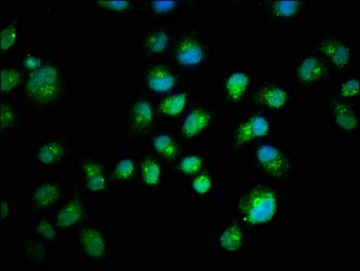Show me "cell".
<instances>
[{
    "instance_id": "1",
    "label": "cell",
    "mask_w": 360,
    "mask_h": 271,
    "mask_svg": "<svg viewBox=\"0 0 360 271\" xmlns=\"http://www.w3.org/2000/svg\"><path fill=\"white\" fill-rule=\"evenodd\" d=\"M72 94L65 62L58 53H51L39 70L27 75L18 100L30 112L32 124L39 127L49 117L61 112Z\"/></svg>"
},
{
    "instance_id": "2",
    "label": "cell",
    "mask_w": 360,
    "mask_h": 271,
    "mask_svg": "<svg viewBox=\"0 0 360 271\" xmlns=\"http://www.w3.org/2000/svg\"><path fill=\"white\" fill-rule=\"evenodd\" d=\"M233 216L250 233L263 232L276 225L286 213L283 189L264 179L255 180L233 197Z\"/></svg>"
},
{
    "instance_id": "3",
    "label": "cell",
    "mask_w": 360,
    "mask_h": 271,
    "mask_svg": "<svg viewBox=\"0 0 360 271\" xmlns=\"http://www.w3.org/2000/svg\"><path fill=\"white\" fill-rule=\"evenodd\" d=\"M216 58V49L204 28L191 23L183 25L167 60L191 80L210 70Z\"/></svg>"
},
{
    "instance_id": "4",
    "label": "cell",
    "mask_w": 360,
    "mask_h": 271,
    "mask_svg": "<svg viewBox=\"0 0 360 271\" xmlns=\"http://www.w3.org/2000/svg\"><path fill=\"white\" fill-rule=\"evenodd\" d=\"M245 156L252 172L282 189L292 187L298 178V157L277 138L257 144Z\"/></svg>"
},
{
    "instance_id": "5",
    "label": "cell",
    "mask_w": 360,
    "mask_h": 271,
    "mask_svg": "<svg viewBox=\"0 0 360 271\" xmlns=\"http://www.w3.org/2000/svg\"><path fill=\"white\" fill-rule=\"evenodd\" d=\"M276 119L257 110L249 108L244 115L233 121L227 131V154L239 159L257 144L277 138Z\"/></svg>"
},
{
    "instance_id": "6",
    "label": "cell",
    "mask_w": 360,
    "mask_h": 271,
    "mask_svg": "<svg viewBox=\"0 0 360 271\" xmlns=\"http://www.w3.org/2000/svg\"><path fill=\"white\" fill-rule=\"evenodd\" d=\"M72 253L86 263L108 265L113 257V246L106 220L94 216L75 229Z\"/></svg>"
},
{
    "instance_id": "7",
    "label": "cell",
    "mask_w": 360,
    "mask_h": 271,
    "mask_svg": "<svg viewBox=\"0 0 360 271\" xmlns=\"http://www.w3.org/2000/svg\"><path fill=\"white\" fill-rule=\"evenodd\" d=\"M160 124L156 100L137 91L123 109L120 140L125 146L142 144Z\"/></svg>"
},
{
    "instance_id": "8",
    "label": "cell",
    "mask_w": 360,
    "mask_h": 271,
    "mask_svg": "<svg viewBox=\"0 0 360 271\" xmlns=\"http://www.w3.org/2000/svg\"><path fill=\"white\" fill-rule=\"evenodd\" d=\"M309 48L327 62L337 77L355 72L359 62V47L336 28H325Z\"/></svg>"
},
{
    "instance_id": "9",
    "label": "cell",
    "mask_w": 360,
    "mask_h": 271,
    "mask_svg": "<svg viewBox=\"0 0 360 271\" xmlns=\"http://www.w3.org/2000/svg\"><path fill=\"white\" fill-rule=\"evenodd\" d=\"M224 119V109L219 103L200 98L178 122L172 125L187 147L203 143Z\"/></svg>"
},
{
    "instance_id": "10",
    "label": "cell",
    "mask_w": 360,
    "mask_h": 271,
    "mask_svg": "<svg viewBox=\"0 0 360 271\" xmlns=\"http://www.w3.org/2000/svg\"><path fill=\"white\" fill-rule=\"evenodd\" d=\"M74 168L65 166L58 174L47 176L34 183L28 191L23 216L34 218L51 213L68 194Z\"/></svg>"
},
{
    "instance_id": "11",
    "label": "cell",
    "mask_w": 360,
    "mask_h": 271,
    "mask_svg": "<svg viewBox=\"0 0 360 271\" xmlns=\"http://www.w3.org/2000/svg\"><path fill=\"white\" fill-rule=\"evenodd\" d=\"M289 77L295 86L306 96L333 86L337 77L333 69L317 53L307 48L293 62Z\"/></svg>"
},
{
    "instance_id": "12",
    "label": "cell",
    "mask_w": 360,
    "mask_h": 271,
    "mask_svg": "<svg viewBox=\"0 0 360 271\" xmlns=\"http://www.w3.org/2000/svg\"><path fill=\"white\" fill-rule=\"evenodd\" d=\"M137 91L158 100L194 81L185 77L169 60L141 65L138 71Z\"/></svg>"
},
{
    "instance_id": "13",
    "label": "cell",
    "mask_w": 360,
    "mask_h": 271,
    "mask_svg": "<svg viewBox=\"0 0 360 271\" xmlns=\"http://www.w3.org/2000/svg\"><path fill=\"white\" fill-rule=\"evenodd\" d=\"M110 164L103 157L79 150L75 157L74 176L88 197L115 201L117 191L110 183Z\"/></svg>"
},
{
    "instance_id": "14",
    "label": "cell",
    "mask_w": 360,
    "mask_h": 271,
    "mask_svg": "<svg viewBox=\"0 0 360 271\" xmlns=\"http://www.w3.org/2000/svg\"><path fill=\"white\" fill-rule=\"evenodd\" d=\"M258 83L252 69L238 65L227 67L217 80V99L224 110H242L248 107Z\"/></svg>"
},
{
    "instance_id": "15",
    "label": "cell",
    "mask_w": 360,
    "mask_h": 271,
    "mask_svg": "<svg viewBox=\"0 0 360 271\" xmlns=\"http://www.w3.org/2000/svg\"><path fill=\"white\" fill-rule=\"evenodd\" d=\"M78 151L75 134L49 133L34 145L27 162L46 171H56L75 159Z\"/></svg>"
},
{
    "instance_id": "16",
    "label": "cell",
    "mask_w": 360,
    "mask_h": 271,
    "mask_svg": "<svg viewBox=\"0 0 360 271\" xmlns=\"http://www.w3.org/2000/svg\"><path fill=\"white\" fill-rule=\"evenodd\" d=\"M298 100V94L290 85L276 79H262L255 86L248 107L276 119L285 115Z\"/></svg>"
},
{
    "instance_id": "17",
    "label": "cell",
    "mask_w": 360,
    "mask_h": 271,
    "mask_svg": "<svg viewBox=\"0 0 360 271\" xmlns=\"http://www.w3.org/2000/svg\"><path fill=\"white\" fill-rule=\"evenodd\" d=\"M183 25H146L137 39V61L146 62L167 60Z\"/></svg>"
},
{
    "instance_id": "18",
    "label": "cell",
    "mask_w": 360,
    "mask_h": 271,
    "mask_svg": "<svg viewBox=\"0 0 360 271\" xmlns=\"http://www.w3.org/2000/svg\"><path fill=\"white\" fill-rule=\"evenodd\" d=\"M56 225L65 235L74 232L79 226L93 217V211L88 203V195L72 176L70 189L64 200L49 213Z\"/></svg>"
},
{
    "instance_id": "19",
    "label": "cell",
    "mask_w": 360,
    "mask_h": 271,
    "mask_svg": "<svg viewBox=\"0 0 360 271\" xmlns=\"http://www.w3.org/2000/svg\"><path fill=\"white\" fill-rule=\"evenodd\" d=\"M252 8L261 13L267 28L292 27L304 20L311 2L307 0H254Z\"/></svg>"
},
{
    "instance_id": "20",
    "label": "cell",
    "mask_w": 360,
    "mask_h": 271,
    "mask_svg": "<svg viewBox=\"0 0 360 271\" xmlns=\"http://www.w3.org/2000/svg\"><path fill=\"white\" fill-rule=\"evenodd\" d=\"M324 112L331 128L341 138H359V103L346 102L334 96L330 91H322Z\"/></svg>"
},
{
    "instance_id": "21",
    "label": "cell",
    "mask_w": 360,
    "mask_h": 271,
    "mask_svg": "<svg viewBox=\"0 0 360 271\" xmlns=\"http://www.w3.org/2000/svg\"><path fill=\"white\" fill-rule=\"evenodd\" d=\"M203 1L195 0H144L143 13L146 25H184L188 12L198 11Z\"/></svg>"
},
{
    "instance_id": "22",
    "label": "cell",
    "mask_w": 360,
    "mask_h": 271,
    "mask_svg": "<svg viewBox=\"0 0 360 271\" xmlns=\"http://www.w3.org/2000/svg\"><path fill=\"white\" fill-rule=\"evenodd\" d=\"M195 81L184 87L156 100L160 123L174 125L178 122L200 99Z\"/></svg>"
},
{
    "instance_id": "23",
    "label": "cell",
    "mask_w": 360,
    "mask_h": 271,
    "mask_svg": "<svg viewBox=\"0 0 360 271\" xmlns=\"http://www.w3.org/2000/svg\"><path fill=\"white\" fill-rule=\"evenodd\" d=\"M145 150L159 157L167 166H172L187 146L180 140L172 125L160 123L142 143Z\"/></svg>"
},
{
    "instance_id": "24",
    "label": "cell",
    "mask_w": 360,
    "mask_h": 271,
    "mask_svg": "<svg viewBox=\"0 0 360 271\" xmlns=\"http://www.w3.org/2000/svg\"><path fill=\"white\" fill-rule=\"evenodd\" d=\"M249 234L250 232L242 223L232 216L220 227L213 242L217 252L223 256L240 258L248 251Z\"/></svg>"
},
{
    "instance_id": "25",
    "label": "cell",
    "mask_w": 360,
    "mask_h": 271,
    "mask_svg": "<svg viewBox=\"0 0 360 271\" xmlns=\"http://www.w3.org/2000/svg\"><path fill=\"white\" fill-rule=\"evenodd\" d=\"M170 176L169 166L159 157L146 150L140 154L137 185L144 193L160 194L167 188Z\"/></svg>"
},
{
    "instance_id": "26",
    "label": "cell",
    "mask_w": 360,
    "mask_h": 271,
    "mask_svg": "<svg viewBox=\"0 0 360 271\" xmlns=\"http://www.w3.org/2000/svg\"><path fill=\"white\" fill-rule=\"evenodd\" d=\"M32 117L18 99L0 98V140L30 129Z\"/></svg>"
},
{
    "instance_id": "27",
    "label": "cell",
    "mask_w": 360,
    "mask_h": 271,
    "mask_svg": "<svg viewBox=\"0 0 360 271\" xmlns=\"http://www.w3.org/2000/svg\"><path fill=\"white\" fill-rule=\"evenodd\" d=\"M25 8L17 7L0 25V58L8 59L20 49L23 44Z\"/></svg>"
},
{
    "instance_id": "28",
    "label": "cell",
    "mask_w": 360,
    "mask_h": 271,
    "mask_svg": "<svg viewBox=\"0 0 360 271\" xmlns=\"http://www.w3.org/2000/svg\"><path fill=\"white\" fill-rule=\"evenodd\" d=\"M210 166V154L200 147L191 146L183 151L175 163L169 166V169L174 178L186 181Z\"/></svg>"
},
{
    "instance_id": "29",
    "label": "cell",
    "mask_w": 360,
    "mask_h": 271,
    "mask_svg": "<svg viewBox=\"0 0 360 271\" xmlns=\"http://www.w3.org/2000/svg\"><path fill=\"white\" fill-rule=\"evenodd\" d=\"M140 154L121 153L113 157L110 166V183L112 185L137 184Z\"/></svg>"
},
{
    "instance_id": "30",
    "label": "cell",
    "mask_w": 360,
    "mask_h": 271,
    "mask_svg": "<svg viewBox=\"0 0 360 271\" xmlns=\"http://www.w3.org/2000/svg\"><path fill=\"white\" fill-rule=\"evenodd\" d=\"M21 260L34 270H46L51 263L50 247L33 235L18 239Z\"/></svg>"
},
{
    "instance_id": "31",
    "label": "cell",
    "mask_w": 360,
    "mask_h": 271,
    "mask_svg": "<svg viewBox=\"0 0 360 271\" xmlns=\"http://www.w3.org/2000/svg\"><path fill=\"white\" fill-rule=\"evenodd\" d=\"M184 183L188 197L203 203L210 200L219 187V174L216 169L210 166Z\"/></svg>"
},
{
    "instance_id": "32",
    "label": "cell",
    "mask_w": 360,
    "mask_h": 271,
    "mask_svg": "<svg viewBox=\"0 0 360 271\" xmlns=\"http://www.w3.org/2000/svg\"><path fill=\"white\" fill-rule=\"evenodd\" d=\"M91 8L112 20H123L131 15H142L144 0H96L91 2Z\"/></svg>"
},
{
    "instance_id": "33",
    "label": "cell",
    "mask_w": 360,
    "mask_h": 271,
    "mask_svg": "<svg viewBox=\"0 0 360 271\" xmlns=\"http://www.w3.org/2000/svg\"><path fill=\"white\" fill-rule=\"evenodd\" d=\"M30 234L53 249L60 247L66 236L56 225L50 213L34 217L31 220Z\"/></svg>"
},
{
    "instance_id": "34",
    "label": "cell",
    "mask_w": 360,
    "mask_h": 271,
    "mask_svg": "<svg viewBox=\"0 0 360 271\" xmlns=\"http://www.w3.org/2000/svg\"><path fill=\"white\" fill-rule=\"evenodd\" d=\"M1 80H0V98L18 99L21 88L26 80L27 74L18 62L2 64Z\"/></svg>"
},
{
    "instance_id": "35",
    "label": "cell",
    "mask_w": 360,
    "mask_h": 271,
    "mask_svg": "<svg viewBox=\"0 0 360 271\" xmlns=\"http://www.w3.org/2000/svg\"><path fill=\"white\" fill-rule=\"evenodd\" d=\"M360 77L356 72L352 74L337 77L333 86L330 88V93L334 96L346 102L359 103L360 100Z\"/></svg>"
},
{
    "instance_id": "36",
    "label": "cell",
    "mask_w": 360,
    "mask_h": 271,
    "mask_svg": "<svg viewBox=\"0 0 360 271\" xmlns=\"http://www.w3.org/2000/svg\"><path fill=\"white\" fill-rule=\"evenodd\" d=\"M46 58L45 53L39 50H25L18 60V64L27 74H31L44 65Z\"/></svg>"
},
{
    "instance_id": "37",
    "label": "cell",
    "mask_w": 360,
    "mask_h": 271,
    "mask_svg": "<svg viewBox=\"0 0 360 271\" xmlns=\"http://www.w3.org/2000/svg\"><path fill=\"white\" fill-rule=\"evenodd\" d=\"M17 213V208L8 197V194L2 192L0 194V216H1V227L8 226L14 218Z\"/></svg>"
},
{
    "instance_id": "38",
    "label": "cell",
    "mask_w": 360,
    "mask_h": 271,
    "mask_svg": "<svg viewBox=\"0 0 360 271\" xmlns=\"http://www.w3.org/2000/svg\"><path fill=\"white\" fill-rule=\"evenodd\" d=\"M232 190L229 187H217L216 192H214L213 197L219 198H226L231 194Z\"/></svg>"
}]
</instances>
